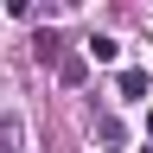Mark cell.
<instances>
[{"instance_id": "277c9868", "label": "cell", "mask_w": 153, "mask_h": 153, "mask_svg": "<svg viewBox=\"0 0 153 153\" xmlns=\"http://www.w3.org/2000/svg\"><path fill=\"white\" fill-rule=\"evenodd\" d=\"M83 76H89V57H57V83H83Z\"/></svg>"}, {"instance_id": "5b68a950", "label": "cell", "mask_w": 153, "mask_h": 153, "mask_svg": "<svg viewBox=\"0 0 153 153\" xmlns=\"http://www.w3.org/2000/svg\"><path fill=\"white\" fill-rule=\"evenodd\" d=\"M7 13H13V19H32V13H38V0H7Z\"/></svg>"}, {"instance_id": "3957f363", "label": "cell", "mask_w": 153, "mask_h": 153, "mask_svg": "<svg viewBox=\"0 0 153 153\" xmlns=\"http://www.w3.org/2000/svg\"><path fill=\"white\" fill-rule=\"evenodd\" d=\"M32 57H38V64H57V57H64V38H57L51 26H45V32H32Z\"/></svg>"}, {"instance_id": "7a4b0ae2", "label": "cell", "mask_w": 153, "mask_h": 153, "mask_svg": "<svg viewBox=\"0 0 153 153\" xmlns=\"http://www.w3.org/2000/svg\"><path fill=\"white\" fill-rule=\"evenodd\" d=\"M83 57H89V64H115V57H121V38L96 32V38H83Z\"/></svg>"}, {"instance_id": "6da1fadb", "label": "cell", "mask_w": 153, "mask_h": 153, "mask_svg": "<svg viewBox=\"0 0 153 153\" xmlns=\"http://www.w3.org/2000/svg\"><path fill=\"white\" fill-rule=\"evenodd\" d=\"M115 96H121V102H147V96H153V76L140 64H128L121 76H115Z\"/></svg>"}]
</instances>
